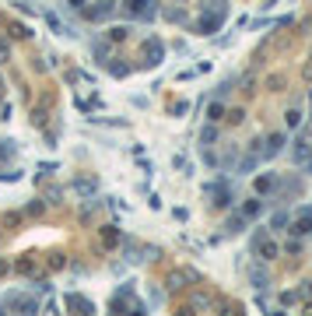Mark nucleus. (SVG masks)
Returning a JSON list of instances; mask_svg holds the SVG:
<instances>
[{"instance_id":"obj_29","label":"nucleus","mask_w":312,"mask_h":316,"mask_svg":"<svg viewBox=\"0 0 312 316\" xmlns=\"http://www.w3.org/2000/svg\"><path fill=\"white\" fill-rule=\"evenodd\" d=\"M46 197H49V204H60V190H56V186H49Z\"/></svg>"},{"instance_id":"obj_32","label":"nucleus","mask_w":312,"mask_h":316,"mask_svg":"<svg viewBox=\"0 0 312 316\" xmlns=\"http://www.w3.org/2000/svg\"><path fill=\"white\" fill-rule=\"evenodd\" d=\"M186 109H189V105H186V102H176V105H172V116H182V112H186Z\"/></svg>"},{"instance_id":"obj_3","label":"nucleus","mask_w":312,"mask_h":316,"mask_svg":"<svg viewBox=\"0 0 312 316\" xmlns=\"http://www.w3.org/2000/svg\"><path fill=\"white\" fill-rule=\"evenodd\" d=\"M221 21H224V0H214L211 11L197 21V32H200V35H214V32L221 28Z\"/></svg>"},{"instance_id":"obj_5","label":"nucleus","mask_w":312,"mask_h":316,"mask_svg":"<svg viewBox=\"0 0 312 316\" xmlns=\"http://www.w3.org/2000/svg\"><path fill=\"white\" fill-rule=\"evenodd\" d=\"M144 67H162V60H165V46L158 43V39H147L144 43Z\"/></svg>"},{"instance_id":"obj_21","label":"nucleus","mask_w":312,"mask_h":316,"mask_svg":"<svg viewBox=\"0 0 312 316\" xmlns=\"http://www.w3.org/2000/svg\"><path fill=\"white\" fill-rule=\"evenodd\" d=\"M284 225H291V214H288V211H277L274 221H270V228H284Z\"/></svg>"},{"instance_id":"obj_18","label":"nucleus","mask_w":312,"mask_h":316,"mask_svg":"<svg viewBox=\"0 0 312 316\" xmlns=\"http://www.w3.org/2000/svg\"><path fill=\"white\" fill-rule=\"evenodd\" d=\"M235 158H239V148L231 144V148H228V151H224V155L218 158V165H224V169H228V165H235Z\"/></svg>"},{"instance_id":"obj_35","label":"nucleus","mask_w":312,"mask_h":316,"mask_svg":"<svg viewBox=\"0 0 312 316\" xmlns=\"http://www.w3.org/2000/svg\"><path fill=\"white\" fill-rule=\"evenodd\" d=\"M302 165H305V172H312V151H309V158H305Z\"/></svg>"},{"instance_id":"obj_17","label":"nucleus","mask_w":312,"mask_h":316,"mask_svg":"<svg viewBox=\"0 0 312 316\" xmlns=\"http://www.w3.org/2000/svg\"><path fill=\"white\" fill-rule=\"evenodd\" d=\"M207 120H211V123L224 120V105H221V102H211V105H207Z\"/></svg>"},{"instance_id":"obj_28","label":"nucleus","mask_w":312,"mask_h":316,"mask_svg":"<svg viewBox=\"0 0 312 316\" xmlns=\"http://www.w3.org/2000/svg\"><path fill=\"white\" fill-rule=\"evenodd\" d=\"M224 116H231V123H242V120H246L242 109H231V112H224Z\"/></svg>"},{"instance_id":"obj_24","label":"nucleus","mask_w":312,"mask_h":316,"mask_svg":"<svg viewBox=\"0 0 312 316\" xmlns=\"http://www.w3.org/2000/svg\"><path fill=\"white\" fill-rule=\"evenodd\" d=\"M267 235H270V228H263V225H260V228L253 232V250H256V246H260V243L267 239Z\"/></svg>"},{"instance_id":"obj_2","label":"nucleus","mask_w":312,"mask_h":316,"mask_svg":"<svg viewBox=\"0 0 312 316\" xmlns=\"http://www.w3.org/2000/svg\"><path fill=\"white\" fill-rule=\"evenodd\" d=\"M0 309H7V313H39V299H35V295L11 292V295L0 299Z\"/></svg>"},{"instance_id":"obj_19","label":"nucleus","mask_w":312,"mask_h":316,"mask_svg":"<svg viewBox=\"0 0 312 316\" xmlns=\"http://www.w3.org/2000/svg\"><path fill=\"white\" fill-rule=\"evenodd\" d=\"M242 214H246V218H256V214H263V201H249V204L242 208Z\"/></svg>"},{"instance_id":"obj_22","label":"nucleus","mask_w":312,"mask_h":316,"mask_svg":"<svg viewBox=\"0 0 312 316\" xmlns=\"http://www.w3.org/2000/svg\"><path fill=\"white\" fill-rule=\"evenodd\" d=\"M14 151H18V144H14V141H0V162H4V158H11Z\"/></svg>"},{"instance_id":"obj_6","label":"nucleus","mask_w":312,"mask_h":316,"mask_svg":"<svg viewBox=\"0 0 312 316\" xmlns=\"http://www.w3.org/2000/svg\"><path fill=\"white\" fill-rule=\"evenodd\" d=\"M284 134H270L267 141H263V148H260V158H263V162H267V158H274V155H281V148H284Z\"/></svg>"},{"instance_id":"obj_27","label":"nucleus","mask_w":312,"mask_h":316,"mask_svg":"<svg viewBox=\"0 0 312 316\" xmlns=\"http://www.w3.org/2000/svg\"><path fill=\"white\" fill-rule=\"evenodd\" d=\"M298 120H302V112H288V116H284V123H288V127H291V130H295V127H298Z\"/></svg>"},{"instance_id":"obj_7","label":"nucleus","mask_w":312,"mask_h":316,"mask_svg":"<svg viewBox=\"0 0 312 316\" xmlns=\"http://www.w3.org/2000/svg\"><path fill=\"white\" fill-rule=\"evenodd\" d=\"M263 162V158H260V141H253V148H249V155L242 158V162H239V172L242 176H253V169Z\"/></svg>"},{"instance_id":"obj_31","label":"nucleus","mask_w":312,"mask_h":316,"mask_svg":"<svg viewBox=\"0 0 312 316\" xmlns=\"http://www.w3.org/2000/svg\"><path fill=\"white\" fill-rule=\"evenodd\" d=\"M7 56H11V46L4 43V39H0V60H7Z\"/></svg>"},{"instance_id":"obj_12","label":"nucleus","mask_w":312,"mask_h":316,"mask_svg":"<svg viewBox=\"0 0 312 316\" xmlns=\"http://www.w3.org/2000/svg\"><path fill=\"white\" fill-rule=\"evenodd\" d=\"M70 186H74V193H81V197H95V190H98L95 179H74Z\"/></svg>"},{"instance_id":"obj_8","label":"nucleus","mask_w":312,"mask_h":316,"mask_svg":"<svg viewBox=\"0 0 312 316\" xmlns=\"http://www.w3.org/2000/svg\"><path fill=\"white\" fill-rule=\"evenodd\" d=\"M63 306H67V309H77V313H95V306H91L85 295H77V292H67V295H63Z\"/></svg>"},{"instance_id":"obj_11","label":"nucleus","mask_w":312,"mask_h":316,"mask_svg":"<svg viewBox=\"0 0 312 316\" xmlns=\"http://www.w3.org/2000/svg\"><path fill=\"white\" fill-rule=\"evenodd\" d=\"M274 186H277V176H256V183H253V190L263 197V193H274Z\"/></svg>"},{"instance_id":"obj_30","label":"nucleus","mask_w":312,"mask_h":316,"mask_svg":"<svg viewBox=\"0 0 312 316\" xmlns=\"http://www.w3.org/2000/svg\"><path fill=\"white\" fill-rule=\"evenodd\" d=\"M4 179H7V183H14V179H21V172H0V183H4Z\"/></svg>"},{"instance_id":"obj_1","label":"nucleus","mask_w":312,"mask_h":316,"mask_svg":"<svg viewBox=\"0 0 312 316\" xmlns=\"http://www.w3.org/2000/svg\"><path fill=\"white\" fill-rule=\"evenodd\" d=\"M123 14L130 21H154L158 18V0H123Z\"/></svg>"},{"instance_id":"obj_10","label":"nucleus","mask_w":312,"mask_h":316,"mask_svg":"<svg viewBox=\"0 0 312 316\" xmlns=\"http://www.w3.org/2000/svg\"><path fill=\"white\" fill-rule=\"evenodd\" d=\"M309 151H312V144H309V137L302 134V137H295V144H291V158H295V162L302 165L305 162V158H309Z\"/></svg>"},{"instance_id":"obj_16","label":"nucleus","mask_w":312,"mask_h":316,"mask_svg":"<svg viewBox=\"0 0 312 316\" xmlns=\"http://www.w3.org/2000/svg\"><path fill=\"white\" fill-rule=\"evenodd\" d=\"M214 141H218V127L207 123V127L200 130V148H214Z\"/></svg>"},{"instance_id":"obj_9","label":"nucleus","mask_w":312,"mask_h":316,"mask_svg":"<svg viewBox=\"0 0 312 316\" xmlns=\"http://www.w3.org/2000/svg\"><path fill=\"white\" fill-rule=\"evenodd\" d=\"M249 285L256 288V295H263V292L270 288V274H267V270H260V267H253V270H249Z\"/></svg>"},{"instance_id":"obj_20","label":"nucleus","mask_w":312,"mask_h":316,"mask_svg":"<svg viewBox=\"0 0 312 316\" xmlns=\"http://www.w3.org/2000/svg\"><path fill=\"white\" fill-rule=\"evenodd\" d=\"M109 74H112V77H127V74H130V63H116V60H112V63H109Z\"/></svg>"},{"instance_id":"obj_23","label":"nucleus","mask_w":312,"mask_h":316,"mask_svg":"<svg viewBox=\"0 0 312 316\" xmlns=\"http://www.w3.org/2000/svg\"><path fill=\"white\" fill-rule=\"evenodd\" d=\"M165 18H169V21H176V25H182V21H186V11H182V7H169V11H165Z\"/></svg>"},{"instance_id":"obj_15","label":"nucleus","mask_w":312,"mask_h":316,"mask_svg":"<svg viewBox=\"0 0 312 316\" xmlns=\"http://www.w3.org/2000/svg\"><path fill=\"white\" fill-rule=\"evenodd\" d=\"M91 53H95L98 63H105V60H109V39H95V43H91Z\"/></svg>"},{"instance_id":"obj_25","label":"nucleus","mask_w":312,"mask_h":316,"mask_svg":"<svg viewBox=\"0 0 312 316\" xmlns=\"http://www.w3.org/2000/svg\"><path fill=\"white\" fill-rule=\"evenodd\" d=\"M295 302H298V292H284L281 295V306H295Z\"/></svg>"},{"instance_id":"obj_33","label":"nucleus","mask_w":312,"mask_h":316,"mask_svg":"<svg viewBox=\"0 0 312 316\" xmlns=\"http://www.w3.org/2000/svg\"><path fill=\"white\" fill-rule=\"evenodd\" d=\"M67 7H74V11H81V7H85V0H67Z\"/></svg>"},{"instance_id":"obj_26","label":"nucleus","mask_w":312,"mask_h":316,"mask_svg":"<svg viewBox=\"0 0 312 316\" xmlns=\"http://www.w3.org/2000/svg\"><path fill=\"white\" fill-rule=\"evenodd\" d=\"M109 39H112V43H116V39L123 43V39H127V28H123V25H120V28H112V32H109Z\"/></svg>"},{"instance_id":"obj_13","label":"nucleus","mask_w":312,"mask_h":316,"mask_svg":"<svg viewBox=\"0 0 312 316\" xmlns=\"http://www.w3.org/2000/svg\"><path fill=\"white\" fill-rule=\"evenodd\" d=\"M256 250H260V257H263V260H274V257L281 253V246H277L274 239H270V235H267V239H263V243H260Z\"/></svg>"},{"instance_id":"obj_4","label":"nucleus","mask_w":312,"mask_h":316,"mask_svg":"<svg viewBox=\"0 0 312 316\" xmlns=\"http://www.w3.org/2000/svg\"><path fill=\"white\" fill-rule=\"evenodd\" d=\"M277 201H288V197H302V190H305V183L298 179V176H291V179H277Z\"/></svg>"},{"instance_id":"obj_14","label":"nucleus","mask_w":312,"mask_h":316,"mask_svg":"<svg viewBox=\"0 0 312 316\" xmlns=\"http://www.w3.org/2000/svg\"><path fill=\"white\" fill-rule=\"evenodd\" d=\"M224 232H228V235L246 232V214H231V218H228V225H224Z\"/></svg>"},{"instance_id":"obj_34","label":"nucleus","mask_w":312,"mask_h":316,"mask_svg":"<svg viewBox=\"0 0 312 316\" xmlns=\"http://www.w3.org/2000/svg\"><path fill=\"white\" fill-rule=\"evenodd\" d=\"M7 270H11V263H7L4 257H0V274H7Z\"/></svg>"}]
</instances>
